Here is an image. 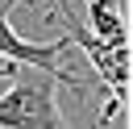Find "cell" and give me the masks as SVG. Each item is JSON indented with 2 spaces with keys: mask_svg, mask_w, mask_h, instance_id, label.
Wrapping results in <instances>:
<instances>
[{
  "mask_svg": "<svg viewBox=\"0 0 133 129\" xmlns=\"http://www.w3.org/2000/svg\"><path fill=\"white\" fill-rule=\"evenodd\" d=\"M0 129H66L58 112V79L21 62L0 96Z\"/></svg>",
  "mask_w": 133,
  "mask_h": 129,
  "instance_id": "6da1fadb",
  "label": "cell"
},
{
  "mask_svg": "<svg viewBox=\"0 0 133 129\" xmlns=\"http://www.w3.org/2000/svg\"><path fill=\"white\" fill-rule=\"evenodd\" d=\"M46 21H62L66 42L83 46V54L91 58L96 79L108 87V104H104V112L96 117V125H108V121L125 108V96H129V46H108V42H100L87 25H79V21L66 12V4H62V12H46Z\"/></svg>",
  "mask_w": 133,
  "mask_h": 129,
  "instance_id": "7a4b0ae2",
  "label": "cell"
},
{
  "mask_svg": "<svg viewBox=\"0 0 133 129\" xmlns=\"http://www.w3.org/2000/svg\"><path fill=\"white\" fill-rule=\"evenodd\" d=\"M12 4L17 0H0V54L4 58H12V62H25V67H37V71H50L66 92H75V96H87V87L71 75V71H62L58 62H62V54H66V37H50V42H25V37H17V29L8 25V12H12Z\"/></svg>",
  "mask_w": 133,
  "mask_h": 129,
  "instance_id": "3957f363",
  "label": "cell"
},
{
  "mask_svg": "<svg viewBox=\"0 0 133 129\" xmlns=\"http://www.w3.org/2000/svg\"><path fill=\"white\" fill-rule=\"evenodd\" d=\"M87 4H100V8H121V0H87Z\"/></svg>",
  "mask_w": 133,
  "mask_h": 129,
  "instance_id": "277c9868",
  "label": "cell"
}]
</instances>
